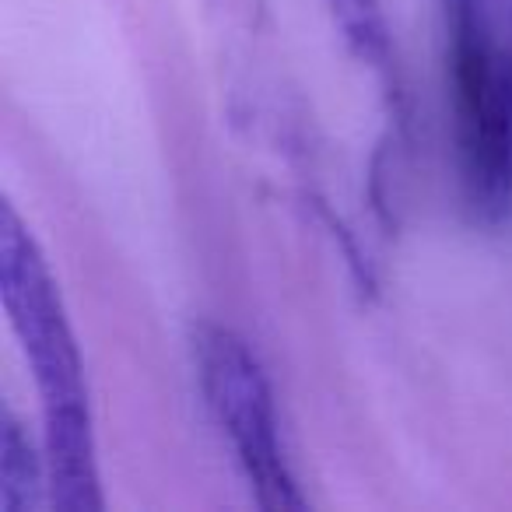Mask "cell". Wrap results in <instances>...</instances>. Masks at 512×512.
Returning <instances> with one entry per match:
<instances>
[{"mask_svg": "<svg viewBox=\"0 0 512 512\" xmlns=\"http://www.w3.org/2000/svg\"><path fill=\"white\" fill-rule=\"evenodd\" d=\"M460 190L477 225L512 214V0H439Z\"/></svg>", "mask_w": 512, "mask_h": 512, "instance_id": "7a4b0ae2", "label": "cell"}, {"mask_svg": "<svg viewBox=\"0 0 512 512\" xmlns=\"http://www.w3.org/2000/svg\"><path fill=\"white\" fill-rule=\"evenodd\" d=\"M0 299L43 404L50 502L60 512H99V460L78 337L43 249L8 200L0 207Z\"/></svg>", "mask_w": 512, "mask_h": 512, "instance_id": "6da1fadb", "label": "cell"}, {"mask_svg": "<svg viewBox=\"0 0 512 512\" xmlns=\"http://www.w3.org/2000/svg\"><path fill=\"white\" fill-rule=\"evenodd\" d=\"M190 351L207 411L225 432L256 505L267 512H302L309 502L288 467L271 379L256 351L221 323H197Z\"/></svg>", "mask_w": 512, "mask_h": 512, "instance_id": "3957f363", "label": "cell"}, {"mask_svg": "<svg viewBox=\"0 0 512 512\" xmlns=\"http://www.w3.org/2000/svg\"><path fill=\"white\" fill-rule=\"evenodd\" d=\"M323 4H327L330 18H334L348 50L376 74L379 88L386 95L390 120L404 123V81H400L397 50H393L390 25H386L379 0H323Z\"/></svg>", "mask_w": 512, "mask_h": 512, "instance_id": "277c9868", "label": "cell"}, {"mask_svg": "<svg viewBox=\"0 0 512 512\" xmlns=\"http://www.w3.org/2000/svg\"><path fill=\"white\" fill-rule=\"evenodd\" d=\"M43 488L50 491V474L32 449L22 421L15 411H4V432H0V509L25 512L39 509Z\"/></svg>", "mask_w": 512, "mask_h": 512, "instance_id": "5b68a950", "label": "cell"}]
</instances>
